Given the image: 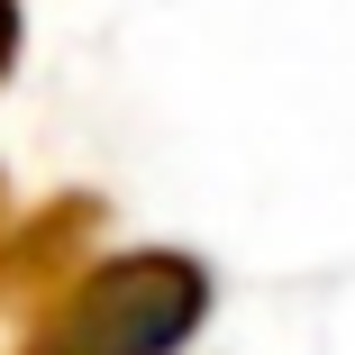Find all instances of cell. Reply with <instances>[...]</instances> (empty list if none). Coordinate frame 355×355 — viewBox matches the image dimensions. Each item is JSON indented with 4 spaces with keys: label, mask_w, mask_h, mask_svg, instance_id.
I'll list each match as a JSON object with an SVG mask.
<instances>
[{
    "label": "cell",
    "mask_w": 355,
    "mask_h": 355,
    "mask_svg": "<svg viewBox=\"0 0 355 355\" xmlns=\"http://www.w3.org/2000/svg\"><path fill=\"white\" fill-rule=\"evenodd\" d=\"M209 264L173 246H137L110 264H83L37 310L19 355H182L209 328Z\"/></svg>",
    "instance_id": "6da1fadb"
},
{
    "label": "cell",
    "mask_w": 355,
    "mask_h": 355,
    "mask_svg": "<svg viewBox=\"0 0 355 355\" xmlns=\"http://www.w3.org/2000/svg\"><path fill=\"white\" fill-rule=\"evenodd\" d=\"M10 46H19V19L0 10V73H10Z\"/></svg>",
    "instance_id": "7a4b0ae2"
}]
</instances>
